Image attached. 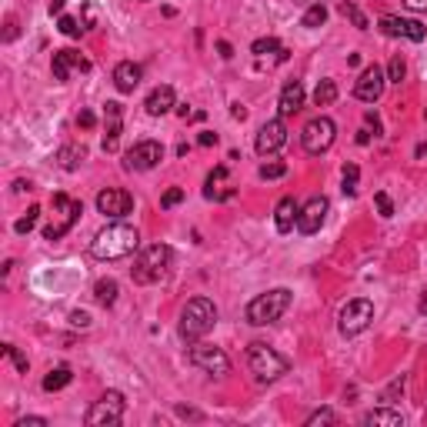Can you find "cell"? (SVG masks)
<instances>
[{"label": "cell", "instance_id": "14", "mask_svg": "<svg viewBox=\"0 0 427 427\" xmlns=\"http://www.w3.org/2000/svg\"><path fill=\"white\" fill-rule=\"evenodd\" d=\"M97 211L110 217V221H120V217H127L134 211V197L120 187H107L97 194Z\"/></svg>", "mask_w": 427, "mask_h": 427}, {"label": "cell", "instance_id": "24", "mask_svg": "<svg viewBox=\"0 0 427 427\" xmlns=\"http://www.w3.org/2000/svg\"><path fill=\"white\" fill-rule=\"evenodd\" d=\"M361 424H387V427H401L404 417L397 414V411H391V407H374V411H368V414L361 417Z\"/></svg>", "mask_w": 427, "mask_h": 427}, {"label": "cell", "instance_id": "19", "mask_svg": "<svg viewBox=\"0 0 427 427\" xmlns=\"http://www.w3.org/2000/svg\"><path fill=\"white\" fill-rule=\"evenodd\" d=\"M141 64H134V60H124V64H117L114 67V87H117L120 94H134L137 87H141Z\"/></svg>", "mask_w": 427, "mask_h": 427}, {"label": "cell", "instance_id": "47", "mask_svg": "<svg viewBox=\"0 0 427 427\" xmlns=\"http://www.w3.org/2000/svg\"><path fill=\"white\" fill-rule=\"evenodd\" d=\"M64 4H67V0H50V13H57V17H64Z\"/></svg>", "mask_w": 427, "mask_h": 427}, {"label": "cell", "instance_id": "51", "mask_svg": "<svg viewBox=\"0 0 427 427\" xmlns=\"http://www.w3.org/2000/svg\"><path fill=\"white\" fill-rule=\"evenodd\" d=\"M177 414H180V417H194V421H201V414H197V411H187V407H177Z\"/></svg>", "mask_w": 427, "mask_h": 427}, {"label": "cell", "instance_id": "8", "mask_svg": "<svg viewBox=\"0 0 427 427\" xmlns=\"http://www.w3.org/2000/svg\"><path fill=\"white\" fill-rule=\"evenodd\" d=\"M124 407H127V401H124V394L120 391H107L100 401L87 411V424L90 427H117L120 421H124Z\"/></svg>", "mask_w": 427, "mask_h": 427}, {"label": "cell", "instance_id": "39", "mask_svg": "<svg viewBox=\"0 0 427 427\" xmlns=\"http://www.w3.org/2000/svg\"><path fill=\"white\" fill-rule=\"evenodd\" d=\"M4 354H7L13 364H17V370H21V374H27V368H30V364H27V357L21 354L17 347H13V344H4Z\"/></svg>", "mask_w": 427, "mask_h": 427}, {"label": "cell", "instance_id": "23", "mask_svg": "<svg viewBox=\"0 0 427 427\" xmlns=\"http://www.w3.org/2000/svg\"><path fill=\"white\" fill-rule=\"evenodd\" d=\"M227 180V167H214L211 177H207V187H204V197L207 201H227V197H234V187H224Z\"/></svg>", "mask_w": 427, "mask_h": 427}, {"label": "cell", "instance_id": "50", "mask_svg": "<svg viewBox=\"0 0 427 427\" xmlns=\"http://www.w3.org/2000/svg\"><path fill=\"white\" fill-rule=\"evenodd\" d=\"M417 310H421V314H427V287H424V291H421V300H417Z\"/></svg>", "mask_w": 427, "mask_h": 427}, {"label": "cell", "instance_id": "6", "mask_svg": "<svg viewBox=\"0 0 427 427\" xmlns=\"http://www.w3.org/2000/svg\"><path fill=\"white\" fill-rule=\"evenodd\" d=\"M83 214V204L67 197V194H54V221L44 227V240H60L71 230Z\"/></svg>", "mask_w": 427, "mask_h": 427}, {"label": "cell", "instance_id": "31", "mask_svg": "<svg viewBox=\"0 0 427 427\" xmlns=\"http://www.w3.org/2000/svg\"><path fill=\"white\" fill-rule=\"evenodd\" d=\"M324 21H327V7H324V4H310L300 24L308 27V30H314V27H324Z\"/></svg>", "mask_w": 427, "mask_h": 427}, {"label": "cell", "instance_id": "18", "mask_svg": "<svg viewBox=\"0 0 427 427\" xmlns=\"http://www.w3.org/2000/svg\"><path fill=\"white\" fill-rule=\"evenodd\" d=\"M104 117H107V134H104V151L107 154H114L120 144V134H124V107L120 104H110L104 107Z\"/></svg>", "mask_w": 427, "mask_h": 427}, {"label": "cell", "instance_id": "12", "mask_svg": "<svg viewBox=\"0 0 427 427\" xmlns=\"http://www.w3.org/2000/svg\"><path fill=\"white\" fill-rule=\"evenodd\" d=\"M160 160H164V144H157V141L134 144L131 151L124 154V167L127 170H154Z\"/></svg>", "mask_w": 427, "mask_h": 427}, {"label": "cell", "instance_id": "34", "mask_svg": "<svg viewBox=\"0 0 427 427\" xmlns=\"http://www.w3.org/2000/svg\"><path fill=\"white\" fill-rule=\"evenodd\" d=\"M404 387H407V378H404V374H401V378H394L391 384L384 387V394H380V401L394 404V401H397V397H401V394H404Z\"/></svg>", "mask_w": 427, "mask_h": 427}, {"label": "cell", "instance_id": "16", "mask_svg": "<svg viewBox=\"0 0 427 427\" xmlns=\"http://www.w3.org/2000/svg\"><path fill=\"white\" fill-rule=\"evenodd\" d=\"M327 211H331L327 197H310V201L300 207V214H297V230H300V234H317L320 224L327 221Z\"/></svg>", "mask_w": 427, "mask_h": 427}, {"label": "cell", "instance_id": "46", "mask_svg": "<svg viewBox=\"0 0 427 427\" xmlns=\"http://www.w3.org/2000/svg\"><path fill=\"white\" fill-rule=\"evenodd\" d=\"M217 50H221V57H224V60L234 57V50H230V44H227V40H221V44H217Z\"/></svg>", "mask_w": 427, "mask_h": 427}, {"label": "cell", "instance_id": "4", "mask_svg": "<svg viewBox=\"0 0 427 427\" xmlns=\"http://www.w3.org/2000/svg\"><path fill=\"white\" fill-rule=\"evenodd\" d=\"M247 368L257 384H274L291 370V361L284 354H277L274 347H267L264 341H254V344H247Z\"/></svg>", "mask_w": 427, "mask_h": 427}, {"label": "cell", "instance_id": "33", "mask_svg": "<svg viewBox=\"0 0 427 427\" xmlns=\"http://www.w3.org/2000/svg\"><path fill=\"white\" fill-rule=\"evenodd\" d=\"M287 174V164L284 160H271V164H261V170H257V177L261 180H277Z\"/></svg>", "mask_w": 427, "mask_h": 427}, {"label": "cell", "instance_id": "26", "mask_svg": "<svg viewBox=\"0 0 427 427\" xmlns=\"http://www.w3.org/2000/svg\"><path fill=\"white\" fill-rule=\"evenodd\" d=\"M71 380H74V370L67 368V364H60V368H54L47 378H44V391L54 394V391H60V387H67Z\"/></svg>", "mask_w": 427, "mask_h": 427}, {"label": "cell", "instance_id": "49", "mask_svg": "<svg viewBox=\"0 0 427 427\" xmlns=\"http://www.w3.org/2000/svg\"><path fill=\"white\" fill-rule=\"evenodd\" d=\"M217 144V134H201V147H214Z\"/></svg>", "mask_w": 427, "mask_h": 427}, {"label": "cell", "instance_id": "35", "mask_svg": "<svg viewBox=\"0 0 427 427\" xmlns=\"http://www.w3.org/2000/svg\"><path fill=\"white\" fill-rule=\"evenodd\" d=\"M337 421H341V417L334 414L331 407H320V411H314V414H310L304 424H308V427H317V424H337Z\"/></svg>", "mask_w": 427, "mask_h": 427}, {"label": "cell", "instance_id": "43", "mask_svg": "<svg viewBox=\"0 0 427 427\" xmlns=\"http://www.w3.org/2000/svg\"><path fill=\"white\" fill-rule=\"evenodd\" d=\"M77 124H81L83 131H90V127H94V124H97V117H94V114H90V110H81V114H77Z\"/></svg>", "mask_w": 427, "mask_h": 427}, {"label": "cell", "instance_id": "38", "mask_svg": "<svg viewBox=\"0 0 427 427\" xmlns=\"http://www.w3.org/2000/svg\"><path fill=\"white\" fill-rule=\"evenodd\" d=\"M57 27H60V34H67V37H81L83 30H87V27H81L77 21H74V17H60Z\"/></svg>", "mask_w": 427, "mask_h": 427}, {"label": "cell", "instance_id": "21", "mask_svg": "<svg viewBox=\"0 0 427 427\" xmlns=\"http://www.w3.org/2000/svg\"><path fill=\"white\" fill-rule=\"evenodd\" d=\"M144 107H147V114H151V117H164L167 110L174 107V87H170V83L154 87V90L147 94V100H144Z\"/></svg>", "mask_w": 427, "mask_h": 427}, {"label": "cell", "instance_id": "3", "mask_svg": "<svg viewBox=\"0 0 427 427\" xmlns=\"http://www.w3.org/2000/svg\"><path fill=\"white\" fill-rule=\"evenodd\" d=\"M174 264V250L167 244H151L144 247L137 257H134V267H131V277L134 284H160Z\"/></svg>", "mask_w": 427, "mask_h": 427}, {"label": "cell", "instance_id": "44", "mask_svg": "<svg viewBox=\"0 0 427 427\" xmlns=\"http://www.w3.org/2000/svg\"><path fill=\"white\" fill-rule=\"evenodd\" d=\"M17 37V21L13 17H7V30H4V40H13Z\"/></svg>", "mask_w": 427, "mask_h": 427}, {"label": "cell", "instance_id": "20", "mask_svg": "<svg viewBox=\"0 0 427 427\" xmlns=\"http://www.w3.org/2000/svg\"><path fill=\"white\" fill-rule=\"evenodd\" d=\"M300 107H304V83H300V81H287L284 87H281V100H277L281 117H294Z\"/></svg>", "mask_w": 427, "mask_h": 427}, {"label": "cell", "instance_id": "48", "mask_svg": "<svg viewBox=\"0 0 427 427\" xmlns=\"http://www.w3.org/2000/svg\"><path fill=\"white\" fill-rule=\"evenodd\" d=\"M411 11H427V0H404Z\"/></svg>", "mask_w": 427, "mask_h": 427}, {"label": "cell", "instance_id": "30", "mask_svg": "<svg viewBox=\"0 0 427 427\" xmlns=\"http://www.w3.org/2000/svg\"><path fill=\"white\" fill-rule=\"evenodd\" d=\"M337 11L344 13L347 21H351V24L354 27H361V30H368V17H364V11H361V7H357V4H351V0H341V4H337Z\"/></svg>", "mask_w": 427, "mask_h": 427}, {"label": "cell", "instance_id": "9", "mask_svg": "<svg viewBox=\"0 0 427 427\" xmlns=\"http://www.w3.org/2000/svg\"><path fill=\"white\" fill-rule=\"evenodd\" d=\"M334 137H337V124L331 117H314L304 124V131H300V144H304V151L308 154H324V151H331Z\"/></svg>", "mask_w": 427, "mask_h": 427}, {"label": "cell", "instance_id": "22", "mask_svg": "<svg viewBox=\"0 0 427 427\" xmlns=\"http://www.w3.org/2000/svg\"><path fill=\"white\" fill-rule=\"evenodd\" d=\"M297 214H300V207H297L294 197H284V201L277 204V211H274V224H277V234H291V230H294Z\"/></svg>", "mask_w": 427, "mask_h": 427}, {"label": "cell", "instance_id": "28", "mask_svg": "<svg viewBox=\"0 0 427 427\" xmlns=\"http://www.w3.org/2000/svg\"><path fill=\"white\" fill-rule=\"evenodd\" d=\"M334 100H337V83H334V81H320L317 87H314V104H317V107H331Z\"/></svg>", "mask_w": 427, "mask_h": 427}, {"label": "cell", "instance_id": "1", "mask_svg": "<svg viewBox=\"0 0 427 427\" xmlns=\"http://www.w3.org/2000/svg\"><path fill=\"white\" fill-rule=\"evenodd\" d=\"M137 244H141L137 227L114 221V224H107L104 230L94 238L90 254H94L97 261H120V257H131L134 250H137Z\"/></svg>", "mask_w": 427, "mask_h": 427}, {"label": "cell", "instance_id": "27", "mask_svg": "<svg viewBox=\"0 0 427 427\" xmlns=\"http://www.w3.org/2000/svg\"><path fill=\"white\" fill-rule=\"evenodd\" d=\"M117 294H120V287H117V281H97L94 284V297L104 304V308H114V300H117Z\"/></svg>", "mask_w": 427, "mask_h": 427}, {"label": "cell", "instance_id": "13", "mask_svg": "<svg viewBox=\"0 0 427 427\" xmlns=\"http://www.w3.org/2000/svg\"><path fill=\"white\" fill-rule=\"evenodd\" d=\"M378 30L384 37H407V40H414V44H421V40L427 37V27L421 24V21H411V17H394V13L380 17Z\"/></svg>", "mask_w": 427, "mask_h": 427}, {"label": "cell", "instance_id": "37", "mask_svg": "<svg viewBox=\"0 0 427 427\" xmlns=\"http://www.w3.org/2000/svg\"><path fill=\"white\" fill-rule=\"evenodd\" d=\"M404 74H407V64H404V57H394L391 64H387V81H391V83H401Z\"/></svg>", "mask_w": 427, "mask_h": 427}, {"label": "cell", "instance_id": "10", "mask_svg": "<svg viewBox=\"0 0 427 427\" xmlns=\"http://www.w3.org/2000/svg\"><path fill=\"white\" fill-rule=\"evenodd\" d=\"M187 361L194 368L207 370V374H217V378L230 374V357H227L217 344H201V341H194L187 351Z\"/></svg>", "mask_w": 427, "mask_h": 427}, {"label": "cell", "instance_id": "52", "mask_svg": "<svg viewBox=\"0 0 427 427\" xmlns=\"http://www.w3.org/2000/svg\"><path fill=\"white\" fill-rule=\"evenodd\" d=\"M417 154H421V157H424V154H427V147H417Z\"/></svg>", "mask_w": 427, "mask_h": 427}, {"label": "cell", "instance_id": "17", "mask_svg": "<svg viewBox=\"0 0 427 427\" xmlns=\"http://www.w3.org/2000/svg\"><path fill=\"white\" fill-rule=\"evenodd\" d=\"M71 71H90V64H87L77 50H57V54H54V81L67 83L71 81Z\"/></svg>", "mask_w": 427, "mask_h": 427}, {"label": "cell", "instance_id": "5", "mask_svg": "<svg viewBox=\"0 0 427 427\" xmlns=\"http://www.w3.org/2000/svg\"><path fill=\"white\" fill-rule=\"evenodd\" d=\"M291 291L287 287H274V291H267V294H257L254 300L247 304V324H254V327H267V324H274V320H281L287 314V308H291Z\"/></svg>", "mask_w": 427, "mask_h": 427}, {"label": "cell", "instance_id": "15", "mask_svg": "<svg viewBox=\"0 0 427 427\" xmlns=\"http://www.w3.org/2000/svg\"><path fill=\"white\" fill-rule=\"evenodd\" d=\"M287 144V127H284V117H274V120H267L261 131H257V154L261 157H271V154H277L281 147Z\"/></svg>", "mask_w": 427, "mask_h": 427}, {"label": "cell", "instance_id": "32", "mask_svg": "<svg viewBox=\"0 0 427 427\" xmlns=\"http://www.w3.org/2000/svg\"><path fill=\"white\" fill-rule=\"evenodd\" d=\"M37 217H40V207H30V211L24 214V217H21V221H17V224H13V230H17V234H21V238H24V234H30V230H34L37 227Z\"/></svg>", "mask_w": 427, "mask_h": 427}, {"label": "cell", "instance_id": "42", "mask_svg": "<svg viewBox=\"0 0 427 427\" xmlns=\"http://www.w3.org/2000/svg\"><path fill=\"white\" fill-rule=\"evenodd\" d=\"M13 427H47V417H21Z\"/></svg>", "mask_w": 427, "mask_h": 427}, {"label": "cell", "instance_id": "41", "mask_svg": "<svg viewBox=\"0 0 427 427\" xmlns=\"http://www.w3.org/2000/svg\"><path fill=\"white\" fill-rule=\"evenodd\" d=\"M180 201H184V190H180V187H170V190H164V197H160V207H177Z\"/></svg>", "mask_w": 427, "mask_h": 427}, {"label": "cell", "instance_id": "11", "mask_svg": "<svg viewBox=\"0 0 427 427\" xmlns=\"http://www.w3.org/2000/svg\"><path fill=\"white\" fill-rule=\"evenodd\" d=\"M384 87H387V74L380 71L378 64H370V67H364L361 77H357L354 97L357 100H364V104H378L380 97H384Z\"/></svg>", "mask_w": 427, "mask_h": 427}, {"label": "cell", "instance_id": "2", "mask_svg": "<svg viewBox=\"0 0 427 427\" xmlns=\"http://www.w3.org/2000/svg\"><path fill=\"white\" fill-rule=\"evenodd\" d=\"M214 324H217V308H214L211 297H190L187 304H184V310H180L177 334H180V341L194 344V341H201L204 334L211 331Z\"/></svg>", "mask_w": 427, "mask_h": 427}, {"label": "cell", "instance_id": "25", "mask_svg": "<svg viewBox=\"0 0 427 427\" xmlns=\"http://www.w3.org/2000/svg\"><path fill=\"white\" fill-rule=\"evenodd\" d=\"M83 160H87V151L77 147V144H67V147H60L57 151V164L64 167V170H77Z\"/></svg>", "mask_w": 427, "mask_h": 427}, {"label": "cell", "instance_id": "45", "mask_svg": "<svg viewBox=\"0 0 427 427\" xmlns=\"http://www.w3.org/2000/svg\"><path fill=\"white\" fill-rule=\"evenodd\" d=\"M71 320H74V324H77V327H87V324H90V317H87L83 310H77V314H71Z\"/></svg>", "mask_w": 427, "mask_h": 427}, {"label": "cell", "instance_id": "7", "mask_svg": "<svg viewBox=\"0 0 427 427\" xmlns=\"http://www.w3.org/2000/svg\"><path fill=\"white\" fill-rule=\"evenodd\" d=\"M370 320H374V304H370L368 297H357V300H347L344 308H341L337 327H341L344 337H357V334H364L370 327Z\"/></svg>", "mask_w": 427, "mask_h": 427}, {"label": "cell", "instance_id": "36", "mask_svg": "<svg viewBox=\"0 0 427 427\" xmlns=\"http://www.w3.org/2000/svg\"><path fill=\"white\" fill-rule=\"evenodd\" d=\"M357 177H361V170H357V164H344V194L347 197H354L357 194Z\"/></svg>", "mask_w": 427, "mask_h": 427}, {"label": "cell", "instance_id": "29", "mask_svg": "<svg viewBox=\"0 0 427 427\" xmlns=\"http://www.w3.org/2000/svg\"><path fill=\"white\" fill-rule=\"evenodd\" d=\"M254 54H257V57H264V54H277V57L284 60L287 57V50L281 47V40H277V37H261V40H254Z\"/></svg>", "mask_w": 427, "mask_h": 427}, {"label": "cell", "instance_id": "40", "mask_svg": "<svg viewBox=\"0 0 427 427\" xmlns=\"http://www.w3.org/2000/svg\"><path fill=\"white\" fill-rule=\"evenodd\" d=\"M374 204H378L380 217H394V204H391V197H387L384 190H378V194H374Z\"/></svg>", "mask_w": 427, "mask_h": 427}]
</instances>
